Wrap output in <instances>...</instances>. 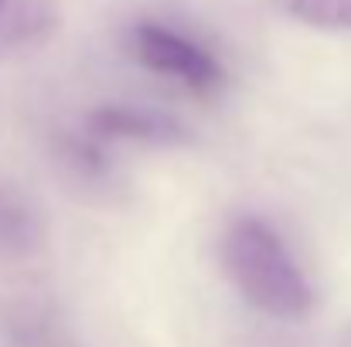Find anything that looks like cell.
I'll return each instance as SVG.
<instances>
[{"mask_svg": "<svg viewBox=\"0 0 351 347\" xmlns=\"http://www.w3.org/2000/svg\"><path fill=\"white\" fill-rule=\"evenodd\" d=\"M222 266L252 310L287 324L311 317L314 286L266 218H235L222 238Z\"/></svg>", "mask_w": 351, "mask_h": 347, "instance_id": "obj_1", "label": "cell"}, {"mask_svg": "<svg viewBox=\"0 0 351 347\" xmlns=\"http://www.w3.org/2000/svg\"><path fill=\"white\" fill-rule=\"evenodd\" d=\"M133 55L143 68L184 86L195 96H215L229 82L226 65L212 48L160 21H140L133 27Z\"/></svg>", "mask_w": 351, "mask_h": 347, "instance_id": "obj_2", "label": "cell"}, {"mask_svg": "<svg viewBox=\"0 0 351 347\" xmlns=\"http://www.w3.org/2000/svg\"><path fill=\"white\" fill-rule=\"evenodd\" d=\"M93 140L99 143H147V146H181L188 143V129L181 123H174L171 116L143 110V106H119L106 103L89 116V129Z\"/></svg>", "mask_w": 351, "mask_h": 347, "instance_id": "obj_3", "label": "cell"}, {"mask_svg": "<svg viewBox=\"0 0 351 347\" xmlns=\"http://www.w3.org/2000/svg\"><path fill=\"white\" fill-rule=\"evenodd\" d=\"M58 27L55 0H0V51L31 48Z\"/></svg>", "mask_w": 351, "mask_h": 347, "instance_id": "obj_4", "label": "cell"}, {"mask_svg": "<svg viewBox=\"0 0 351 347\" xmlns=\"http://www.w3.org/2000/svg\"><path fill=\"white\" fill-rule=\"evenodd\" d=\"M41 245L38 215L10 191L0 188V255H27Z\"/></svg>", "mask_w": 351, "mask_h": 347, "instance_id": "obj_5", "label": "cell"}, {"mask_svg": "<svg viewBox=\"0 0 351 347\" xmlns=\"http://www.w3.org/2000/svg\"><path fill=\"white\" fill-rule=\"evenodd\" d=\"M287 14L314 31L351 34V0H283Z\"/></svg>", "mask_w": 351, "mask_h": 347, "instance_id": "obj_6", "label": "cell"}]
</instances>
